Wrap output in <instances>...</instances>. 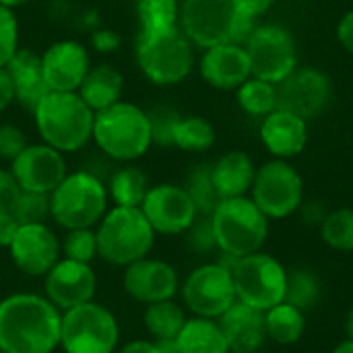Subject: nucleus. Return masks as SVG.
I'll list each match as a JSON object with an SVG mask.
<instances>
[{"mask_svg": "<svg viewBox=\"0 0 353 353\" xmlns=\"http://www.w3.org/2000/svg\"><path fill=\"white\" fill-rule=\"evenodd\" d=\"M62 312L37 294H10L0 302V352L52 353L60 347Z\"/></svg>", "mask_w": 353, "mask_h": 353, "instance_id": "nucleus-1", "label": "nucleus"}, {"mask_svg": "<svg viewBox=\"0 0 353 353\" xmlns=\"http://www.w3.org/2000/svg\"><path fill=\"white\" fill-rule=\"evenodd\" d=\"M95 112L77 91H48L33 108V122L41 143L60 153L81 151L93 134Z\"/></svg>", "mask_w": 353, "mask_h": 353, "instance_id": "nucleus-2", "label": "nucleus"}, {"mask_svg": "<svg viewBox=\"0 0 353 353\" xmlns=\"http://www.w3.org/2000/svg\"><path fill=\"white\" fill-rule=\"evenodd\" d=\"M91 141L112 161H137L153 145L149 112L137 103L120 99L118 103L95 114Z\"/></svg>", "mask_w": 353, "mask_h": 353, "instance_id": "nucleus-3", "label": "nucleus"}, {"mask_svg": "<svg viewBox=\"0 0 353 353\" xmlns=\"http://www.w3.org/2000/svg\"><path fill=\"white\" fill-rule=\"evenodd\" d=\"M238 0H182L180 29L203 50L219 43H244L254 29Z\"/></svg>", "mask_w": 353, "mask_h": 353, "instance_id": "nucleus-4", "label": "nucleus"}, {"mask_svg": "<svg viewBox=\"0 0 353 353\" xmlns=\"http://www.w3.org/2000/svg\"><path fill=\"white\" fill-rule=\"evenodd\" d=\"M97 256L114 267H128L149 256L155 232L141 207H112L95 225Z\"/></svg>", "mask_w": 353, "mask_h": 353, "instance_id": "nucleus-5", "label": "nucleus"}, {"mask_svg": "<svg viewBox=\"0 0 353 353\" xmlns=\"http://www.w3.org/2000/svg\"><path fill=\"white\" fill-rule=\"evenodd\" d=\"M209 219L221 254L236 259L254 254L269 238V217L250 196L221 199Z\"/></svg>", "mask_w": 353, "mask_h": 353, "instance_id": "nucleus-6", "label": "nucleus"}, {"mask_svg": "<svg viewBox=\"0 0 353 353\" xmlns=\"http://www.w3.org/2000/svg\"><path fill=\"white\" fill-rule=\"evenodd\" d=\"M108 186L99 176L79 170L66 174L50 192V217L66 230L95 228L108 211Z\"/></svg>", "mask_w": 353, "mask_h": 353, "instance_id": "nucleus-7", "label": "nucleus"}, {"mask_svg": "<svg viewBox=\"0 0 353 353\" xmlns=\"http://www.w3.org/2000/svg\"><path fill=\"white\" fill-rule=\"evenodd\" d=\"M134 58L143 77L157 87L182 83L194 66L192 43L180 27L139 33Z\"/></svg>", "mask_w": 353, "mask_h": 353, "instance_id": "nucleus-8", "label": "nucleus"}, {"mask_svg": "<svg viewBox=\"0 0 353 353\" xmlns=\"http://www.w3.org/2000/svg\"><path fill=\"white\" fill-rule=\"evenodd\" d=\"M118 343L120 327L105 306L91 300L62 312L60 347L64 353H114Z\"/></svg>", "mask_w": 353, "mask_h": 353, "instance_id": "nucleus-9", "label": "nucleus"}, {"mask_svg": "<svg viewBox=\"0 0 353 353\" xmlns=\"http://www.w3.org/2000/svg\"><path fill=\"white\" fill-rule=\"evenodd\" d=\"M238 302L267 312L269 308L285 302L288 269L271 254L259 250L242 256L232 267Z\"/></svg>", "mask_w": 353, "mask_h": 353, "instance_id": "nucleus-10", "label": "nucleus"}, {"mask_svg": "<svg viewBox=\"0 0 353 353\" xmlns=\"http://www.w3.org/2000/svg\"><path fill=\"white\" fill-rule=\"evenodd\" d=\"M250 199L271 219H285L304 203V180L285 159H273L256 170Z\"/></svg>", "mask_w": 353, "mask_h": 353, "instance_id": "nucleus-11", "label": "nucleus"}, {"mask_svg": "<svg viewBox=\"0 0 353 353\" xmlns=\"http://www.w3.org/2000/svg\"><path fill=\"white\" fill-rule=\"evenodd\" d=\"M236 300L232 269L219 261L192 269L182 283L184 306L201 319L217 321Z\"/></svg>", "mask_w": 353, "mask_h": 353, "instance_id": "nucleus-12", "label": "nucleus"}, {"mask_svg": "<svg viewBox=\"0 0 353 353\" xmlns=\"http://www.w3.org/2000/svg\"><path fill=\"white\" fill-rule=\"evenodd\" d=\"M252 77L269 81L273 85L281 83L288 74L298 68V52L294 37L288 29L279 25L254 27L244 41Z\"/></svg>", "mask_w": 353, "mask_h": 353, "instance_id": "nucleus-13", "label": "nucleus"}, {"mask_svg": "<svg viewBox=\"0 0 353 353\" xmlns=\"http://www.w3.org/2000/svg\"><path fill=\"white\" fill-rule=\"evenodd\" d=\"M141 211L151 223L153 232L161 236L186 234L199 219V211L190 194L184 186L178 184L151 186L141 205Z\"/></svg>", "mask_w": 353, "mask_h": 353, "instance_id": "nucleus-14", "label": "nucleus"}, {"mask_svg": "<svg viewBox=\"0 0 353 353\" xmlns=\"http://www.w3.org/2000/svg\"><path fill=\"white\" fill-rule=\"evenodd\" d=\"M331 95V79L314 66L296 68L281 83H277V108L292 112L306 122L316 118L329 105Z\"/></svg>", "mask_w": 353, "mask_h": 353, "instance_id": "nucleus-15", "label": "nucleus"}, {"mask_svg": "<svg viewBox=\"0 0 353 353\" xmlns=\"http://www.w3.org/2000/svg\"><path fill=\"white\" fill-rule=\"evenodd\" d=\"M6 250L14 267L29 277H43L62 256L60 240L48 223L19 225Z\"/></svg>", "mask_w": 353, "mask_h": 353, "instance_id": "nucleus-16", "label": "nucleus"}, {"mask_svg": "<svg viewBox=\"0 0 353 353\" xmlns=\"http://www.w3.org/2000/svg\"><path fill=\"white\" fill-rule=\"evenodd\" d=\"M97 275L91 265L60 259L43 275V296L60 310H70L95 298Z\"/></svg>", "mask_w": 353, "mask_h": 353, "instance_id": "nucleus-17", "label": "nucleus"}, {"mask_svg": "<svg viewBox=\"0 0 353 353\" xmlns=\"http://www.w3.org/2000/svg\"><path fill=\"white\" fill-rule=\"evenodd\" d=\"M10 172L23 190L41 194H50L68 174L64 153L46 143L27 145L10 161Z\"/></svg>", "mask_w": 353, "mask_h": 353, "instance_id": "nucleus-18", "label": "nucleus"}, {"mask_svg": "<svg viewBox=\"0 0 353 353\" xmlns=\"http://www.w3.org/2000/svg\"><path fill=\"white\" fill-rule=\"evenodd\" d=\"M122 285L132 300L147 306L163 300H174L180 290V277L170 263L145 256L124 267Z\"/></svg>", "mask_w": 353, "mask_h": 353, "instance_id": "nucleus-19", "label": "nucleus"}, {"mask_svg": "<svg viewBox=\"0 0 353 353\" xmlns=\"http://www.w3.org/2000/svg\"><path fill=\"white\" fill-rule=\"evenodd\" d=\"M41 72L50 91H79L91 68L87 48L77 39H60L43 50Z\"/></svg>", "mask_w": 353, "mask_h": 353, "instance_id": "nucleus-20", "label": "nucleus"}, {"mask_svg": "<svg viewBox=\"0 0 353 353\" xmlns=\"http://www.w3.org/2000/svg\"><path fill=\"white\" fill-rule=\"evenodd\" d=\"M199 68L203 81L219 91H234L252 77L244 43H219L207 48Z\"/></svg>", "mask_w": 353, "mask_h": 353, "instance_id": "nucleus-21", "label": "nucleus"}, {"mask_svg": "<svg viewBox=\"0 0 353 353\" xmlns=\"http://www.w3.org/2000/svg\"><path fill=\"white\" fill-rule=\"evenodd\" d=\"M261 141L277 159L300 155L308 143V122L292 112L273 110L261 122Z\"/></svg>", "mask_w": 353, "mask_h": 353, "instance_id": "nucleus-22", "label": "nucleus"}, {"mask_svg": "<svg viewBox=\"0 0 353 353\" xmlns=\"http://www.w3.org/2000/svg\"><path fill=\"white\" fill-rule=\"evenodd\" d=\"M217 323L232 353H256L267 339L265 312L238 300L217 319Z\"/></svg>", "mask_w": 353, "mask_h": 353, "instance_id": "nucleus-23", "label": "nucleus"}, {"mask_svg": "<svg viewBox=\"0 0 353 353\" xmlns=\"http://www.w3.org/2000/svg\"><path fill=\"white\" fill-rule=\"evenodd\" d=\"M4 68L14 85V101L33 112L39 99L50 91L41 72V56L29 48H19Z\"/></svg>", "mask_w": 353, "mask_h": 353, "instance_id": "nucleus-24", "label": "nucleus"}, {"mask_svg": "<svg viewBox=\"0 0 353 353\" xmlns=\"http://www.w3.org/2000/svg\"><path fill=\"white\" fill-rule=\"evenodd\" d=\"M254 176L256 168L244 151H230L211 165V178L219 199L248 196Z\"/></svg>", "mask_w": 353, "mask_h": 353, "instance_id": "nucleus-25", "label": "nucleus"}, {"mask_svg": "<svg viewBox=\"0 0 353 353\" xmlns=\"http://www.w3.org/2000/svg\"><path fill=\"white\" fill-rule=\"evenodd\" d=\"M122 91H124V79L120 70H116L112 64H97L89 68L77 93L97 114L118 103L122 99Z\"/></svg>", "mask_w": 353, "mask_h": 353, "instance_id": "nucleus-26", "label": "nucleus"}, {"mask_svg": "<svg viewBox=\"0 0 353 353\" xmlns=\"http://www.w3.org/2000/svg\"><path fill=\"white\" fill-rule=\"evenodd\" d=\"M176 345L180 353H232L219 323L201 316H192L184 323Z\"/></svg>", "mask_w": 353, "mask_h": 353, "instance_id": "nucleus-27", "label": "nucleus"}, {"mask_svg": "<svg viewBox=\"0 0 353 353\" xmlns=\"http://www.w3.org/2000/svg\"><path fill=\"white\" fill-rule=\"evenodd\" d=\"M267 337L279 345H294L306 333V312L290 302H281L265 312Z\"/></svg>", "mask_w": 353, "mask_h": 353, "instance_id": "nucleus-28", "label": "nucleus"}, {"mask_svg": "<svg viewBox=\"0 0 353 353\" xmlns=\"http://www.w3.org/2000/svg\"><path fill=\"white\" fill-rule=\"evenodd\" d=\"M151 184L147 174L137 165L116 170L108 182V196L116 207H141Z\"/></svg>", "mask_w": 353, "mask_h": 353, "instance_id": "nucleus-29", "label": "nucleus"}, {"mask_svg": "<svg viewBox=\"0 0 353 353\" xmlns=\"http://www.w3.org/2000/svg\"><path fill=\"white\" fill-rule=\"evenodd\" d=\"M186 321H188V316H186L184 308L180 304H176L174 300L147 304V308L143 312V325L155 341L176 339Z\"/></svg>", "mask_w": 353, "mask_h": 353, "instance_id": "nucleus-30", "label": "nucleus"}, {"mask_svg": "<svg viewBox=\"0 0 353 353\" xmlns=\"http://www.w3.org/2000/svg\"><path fill=\"white\" fill-rule=\"evenodd\" d=\"M215 143V128L203 116H180L172 130V147L186 153H203Z\"/></svg>", "mask_w": 353, "mask_h": 353, "instance_id": "nucleus-31", "label": "nucleus"}, {"mask_svg": "<svg viewBox=\"0 0 353 353\" xmlns=\"http://www.w3.org/2000/svg\"><path fill=\"white\" fill-rule=\"evenodd\" d=\"M236 99L248 116L265 118L277 110V85L259 77H250L236 89Z\"/></svg>", "mask_w": 353, "mask_h": 353, "instance_id": "nucleus-32", "label": "nucleus"}, {"mask_svg": "<svg viewBox=\"0 0 353 353\" xmlns=\"http://www.w3.org/2000/svg\"><path fill=\"white\" fill-rule=\"evenodd\" d=\"M141 33L180 27V0H137Z\"/></svg>", "mask_w": 353, "mask_h": 353, "instance_id": "nucleus-33", "label": "nucleus"}, {"mask_svg": "<svg viewBox=\"0 0 353 353\" xmlns=\"http://www.w3.org/2000/svg\"><path fill=\"white\" fill-rule=\"evenodd\" d=\"M184 188L190 194V199H192V203H194L201 217H209L215 211V207L219 205V201H221L217 190H215L209 163H201V165L192 168V172L186 178Z\"/></svg>", "mask_w": 353, "mask_h": 353, "instance_id": "nucleus-34", "label": "nucleus"}, {"mask_svg": "<svg viewBox=\"0 0 353 353\" xmlns=\"http://www.w3.org/2000/svg\"><path fill=\"white\" fill-rule=\"evenodd\" d=\"M321 236L327 246L339 252H353V209L343 207L325 215Z\"/></svg>", "mask_w": 353, "mask_h": 353, "instance_id": "nucleus-35", "label": "nucleus"}, {"mask_svg": "<svg viewBox=\"0 0 353 353\" xmlns=\"http://www.w3.org/2000/svg\"><path fill=\"white\" fill-rule=\"evenodd\" d=\"M321 298V283L319 277L308 269H294L288 271V292L285 302L294 304L300 310H310Z\"/></svg>", "mask_w": 353, "mask_h": 353, "instance_id": "nucleus-36", "label": "nucleus"}, {"mask_svg": "<svg viewBox=\"0 0 353 353\" xmlns=\"http://www.w3.org/2000/svg\"><path fill=\"white\" fill-rule=\"evenodd\" d=\"M60 252H62L64 259L91 265V261L97 256V236H95V230L93 228L66 230V236L60 242Z\"/></svg>", "mask_w": 353, "mask_h": 353, "instance_id": "nucleus-37", "label": "nucleus"}, {"mask_svg": "<svg viewBox=\"0 0 353 353\" xmlns=\"http://www.w3.org/2000/svg\"><path fill=\"white\" fill-rule=\"evenodd\" d=\"M10 213L19 221V225H23V223H46V219L50 217V194L23 190Z\"/></svg>", "mask_w": 353, "mask_h": 353, "instance_id": "nucleus-38", "label": "nucleus"}, {"mask_svg": "<svg viewBox=\"0 0 353 353\" xmlns=\"http://www.w3.org/2000/svg\"><path fill=\"white\" fill-rule=\"evenodd\" d=\"M19 50V21L12 8L0 6V68L8 64V60Z\"/></svg>", "mask_w": 353, "mask_h": 353, "instance_id": "nucleus-39", "label": "nucleus"}, {"mask_svg": "<svg viewBox=\"0 0 353 353\" xmlns=\"http://www.w3.org/2000/svg\"><path fill=\"white\" fill-rule=\"evenodd\" d=\"M149 118H151V128H153V143L172 147V130L180 116L170 108H157L149 112Z\"/></svg>", "mask_w": 353, "mask_h": 353, "instance_id": "nucleus-40", "label": "nucleus"}, {"mask_svg": "<svg viewBox=\"0 0 353 353\" xmlns=\"http://www.w3.org/2000/svg\"><path fill=\"white\" fill-rule=\"evenodd\" d=\"M27 139L23 134V130L14 124H0V159L4 161H12L25 147H27Z\"/></svg>", "mask_w": 353, "mask_h": 353, "instance_id": "nucleus-41", "label": "nucleus"}, {"mask_svg": "<svg viewBox=\"0 0 353 353\" xmlns=\"http://www.w3.org/2000/svg\"><path fill=\"white\" fill-rule=\"evenodd\" d=\"M186 234H188L190 248L196 250V252H209V250L217 248L215 236H213V228H211V219L209 217L196 219Z\"/></svg>", "mask_w": 353, "mask_h": 353, "instance_id": "nucleus-42", "label": "nucleus"}, {"mask_svg": "<svg viewBox=\"0 0 353 353\" xmlns=\"http://www.w3.org/2000/svg\"><path fill=\"white\" fill-rule=\"evenodd\" d=\"M23 188L10 170H0V213H10Z\"/></svg>", "mask_w": 353, "mask_h": 353, "instance_id": "nucleus-43", "label": "nucleus"}, {"mask_svg": "<svg viewBox=\"0 0 353 353\" xmlns=\"http://www.w3.org/2000/svg\"><path fill=\"white\" fill-rule=\"evenodd\" d=\"M120 35L112 29H95L91 33V46L99 54H112L120 48Z\"/></svg>", "mask_w": 353, "mask_h": 353, "instance_id": "nucleus-44", "label": "nucleus"}, {"mask_svg": "<svg viewBox=\"0 0 353 353\" xmlns=\"http://www.w3.org/2000/svg\"><path fill=\"white\" fill-rule=\"evenodd\" d=\"M337 39L353 56V10L341 17L339 25H337Z\"/></svg>", "mask_w": 353, "mask_h": 353, "instance_id": "nucleus-45", "label": "nucleus"}, {"mask_svg": "<svg viewBox=\"0 0 353 353\" xmlns=\"http://www.w3.org/2000/svg\"><path fill=\"white\" fill-rule=\"evenodd\" d=\"M17 230H19V221L12 217V213H0V248L10 246Z\"/></svg>", "mask_w": 353, "mask_h": 353, "instance_id": "nucleus-46", "label": "nucleus"}, {"mask_svg": "<svg viewBox=\"0 0 353 353\" xmlns=\"http://www.w3.org/2000/svg\"><path fill=\"white\" fill-rule=\"evenodd\" d=\"M14 101V85L6 68H0V114Z\"/></svg>", "mask_w": 353, "mask_h": 353, "instance_id": "nucleus-47", "label": "nucleus"}, {"mask_svg": "<svg viewBox=\"0 0 353 353\" xmlns=\"http://www.w3.org/2000/svg\"><path fill=\"white\" fill-rule=\"evenodd\" d=\"M275 0H238L240 8L244 10V14H248L250 19H256L261 14H265Z\"/></svg>", "mask_w": 353, "mask_h": 353, "instance_id": "nucleus-48", "label": "nucleus"}, {"mask_svg": "<svg viewBox=\"0 0 353 353\" xmlns=\"http://www.w3.org/2000/svg\"><path fill=\"white\" fill-rule=\"evenodd\" d=\"M114 353H161L155 341H145V339H134L118 347Z\"/></svg>", "mask_w": 353, "mask_h": 353, "instance_id": "nucleus-49", "label": "nucleus"}, {"mask_svg": "<svg viewBox=\"0 0 353 353\" xmlns=\"http://www.w3.org/2000/svg\"><path fill=\"white\" fill-rule=\"evenodd\" d=\"M159 352L161 353H180L178 345H176V339H161V341H155Z\"/></svg>", "mask_w": 353, "mask_h": 353, "instance_id": "nucleus-50", "label": "nucleus"}, {"mask_svg": "<svg viewBox=\"0 0 353 353\" xmlns=\"http://www.w3.org/2000/svg\"><path fill=\"white\" fill-rule=\"evenodd\" d=\"M333 353H353V339H343V341L333 350Z\"/></svg>", "mask_w": 353, "mask_h": 353, "instance_id": "nucleus-51", "label": "nucleus"}, {"mask_svg": "<svg viewBox=\"0 0 353 353\" xmlns=\"http://www.w3.org/2000/svg\"><path fill=\"white\" fill-rule=\"evenodd\" d=\"M345 335H347V339H353V308L345 316Z\"/></svg>", "mask_w": 353, "mask_h": 353, "instance_id": "nucleus-52", "label": "nucleus"}, {"mask_svg": "<svg viewBox=\"0 0 353 353\" xmlns=\"http://www.w3.org/2000/svg\"><path fill=\"white\" fill-rule=\"evenodd\" d=\"M27 0H0V6H6V8H17V6H23Z\"/></svg>", "mask_w": 353, "mask_h": 353, "instance_id": "nucleus-53", "label": "nucleus"}, {"mask_svg": "<svg viewBox=\"0 0 353 353\" xmlns=\"http://www.w3.org/2000/svg\"><path fill=\"white\" fill-rule=\"evenodd\" d=\"M0 353H2V352H0Z\"/></svg>", "mask_w": 353, "mask_h": 353, "instance_id": "nucleus-54", "label": "nucleus"}]
</instances>
